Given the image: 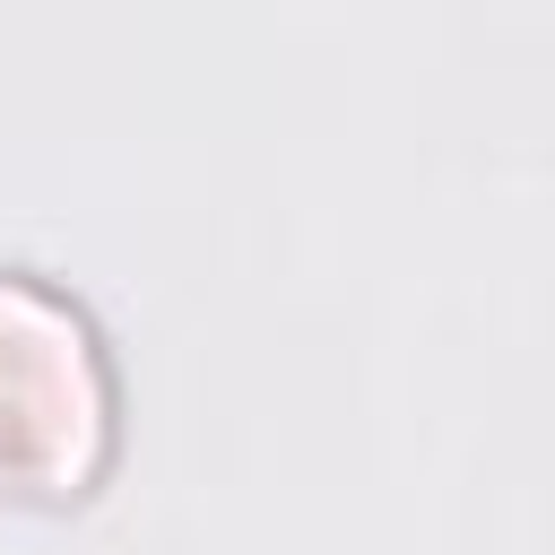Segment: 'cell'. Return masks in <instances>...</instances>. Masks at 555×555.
I'll list each match as a JSON object with an SVG mask.
<instances>
[{
	"instance_id": "cell-1",
	"label": "cell",
	"mask_w": 555,
	"mask_h": 555,
	"mask_svg": "<svg viewBox=\"0 0 555 555\" xmlns=\"http://www.w3.org/2000/svg\"><path fill=\"white\" fill-rule=\"evenodd\" d=\"M121 451V373L95 312L26 269L0 260V503L61 512L104 486Z\"/></svg>"
}]
</instances>
